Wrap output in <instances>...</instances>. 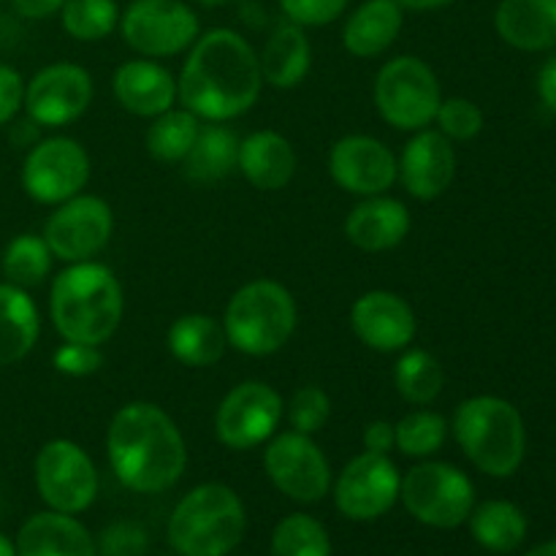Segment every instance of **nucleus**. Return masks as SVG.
I'll return each instance as SVG.
<instances>
[{
  "instance_id": "nucleus-44",
  "label": "nucleus",
  "mask_w": 556,
  "mask_h": 556,
  "mask_svg": "<svg viewBox=\"0 0 556 556\" xmlns=\"http://www.w3.org/2000/svg\"><path fill=\"white\" fill-rule=\"evenodd\" d=\"M11 5L25 20H49V16L60 14L65 0H11Z\"/></svg>"
},
{
  "instance_id": "nucleus-25",
  "label": "nucleus",
  "mask_w": 556,
  "mask_h": 556,
  "mask_svg": "<svg viewBox=\"0 0 556 556\" xmlns=\"http://www.w3.org/2000/svg\"><path fill=\"white\" fill-rule=\"evenodd\" d=\"M494 30L521 52L556 49V0H500Z\"/></svg>"
},
{
  "instance_id": "nucleus-22",
  "label": "nucleus",
  "mask_w": 556,
  "mask_h": 556,
  "mask_svg": "<svg viewBox=\"0 0 556 556\" xmlns=\"http://www.w3.org/2000/svg\"><path fill=\"white\" fill-rule=\"evenodd\" d=\"M16 556H98L96 535L76 516L41 510L20 527Z\"/></svg>"
},
{
  "instance_id": "nucleus-3",
  "label": "nucleus",
  "mask_w": 556,
  "mask_h": 556,
  "mask_svg": "<svg viewBox=\"0 0 556 556\" xmlns=\"http://www.w3.org/2000/svg\"><path fill=\"white\" fill-rule=\"evenodd\" d=\"M125 315L123 282L101 261L68 264L49 288V318L65 342L98 345L117 334Z\"/></svg>"
},
{
  "instance_id": "nucleus-9",
  "label": "nucleus",
  "mask_w": 556,
  "mask_h": 556,
  "mask_svg": "<svg viewBox=\"0 0 556 556\" xmlns=\"http://www.w3.org/2000/svg\"><path fill=\"white\" fill-rule=\"evenodd\" d=\"M117 30L139 58L163 60L188 52L201 25L185 0H130Z\"/></svg>"
},
{
  "instance_id": "nucleus-24",
  "label": "nucleus",
  "mask_w": 556,
  "mask_h": 556,
  "mask_svg": "<svg viewBox=\"0 0 556 556\" xmlns=\"http://www.w3.org/2000/svg\"><path fill=\"white\" fill-rule=\"evenodd\" d=\"M405 27V9L396 0H364L342 25V47L353 58H380Z\"/></svg>"
},
{
  "instance_id": "nucleus-29",
  "label": "nucleus",
  "mask_w": 556,
  "mask_h": 556,
  "mask_svg": "<svg viewBox=\"0 0 556 556\" xmlns=\"http://www.w3.org/2000/svg\"><path fill=\"white\" fill-rule=\"evenodd\" d=\"M237 155L239 136L223 123H206L201 125L193 147L179 166L190 182L212 185L237 172Z\"/></svg>"
},
{
  "instance_id": "nucleus-33",
  "label": "nucleus",
  "mask_w": 556,
  "mask_h": 556,
  "mask_svg": "<svg viewBox=\"0 0 556 556\" xmlns=\"http://www.w3.org/2000/svg\"><path fill=\"white\" fill-rule=\"evenodd\" d=\"M52 250L43 242L38 233H20L5 244L3 255H0V271L5 275V282L30 291L38 288L52 271Z\"/></svg>"
},
{
  "instance_id": "nucleus-36",
  "label": "nucleus",
  "mask_w": 556,
  "mask_h": 556,
  "mask_svg": "<svg viewBox=\"0 0 556 556\" xmlns=\"http://www.w3.org/2000/svg\"><path fill=\"white\" fill-rule=\"evenodd\" d=\"M119 14L117 0H65L60 22L74 41L96 43L117 30Z\"/></svg>"
},
{
  "instance_id": "nucleus-41",
  "label": "nucleus",
  "mask_w": 556,
  "mask_h": 556,
  "mask_svg": "<svg viewBox=\"0 0 556 556\" xmlns=\"http://www.w3.org/2000/svg\"><path fill=\"white\" fill-rule=\"evenodd\" d=\"M52 364L58 372L68 375V378H87V375H96L103 367V353L98 345L63 340V345L54 351Z\"/></svg>"
},
{
  "instance_id": "nucleus-48",
  "label": "nucleus",
  "mask_w": 556,
  "mask_h": 556,
  "mask_svg": "<svg viewBox=\"0 0 556 556\" xmlns=\"http://www.w3.org/2000/svg\"><path fill=\"white\" fill-rule=\"evenodd\" d=\"M0 556H16V546L0 532Z\"/></svg>"
},
{
  "instance_id": "nucleus-46",
  "label": "nucleus",
  "mask_w": 556,
  "mask_h": 556,
  "mask_svg": "<svg viewBox=\"0 0 556 556\" xmlns=\"http://www.w3.org/2000/svg\"><path fill=\"white\" fill-rule=\"evenodd\" d=\"M405 11H440L454 5L456 0H396Z\"/></svg>"
},
{
  "instance_id": "nucleus-20",
  "label": "nucleus",
  "mask_w": 556,
  "mask_h": 556,
  "mask_svg": "<svg viewBox=\"0 0 556 556\" xmlns=\"http://www.w3.org/2000/svg\"><path fill=\"white\" fill-rule=\"evenodd\" d=\"M114 101L136 117H157L177 103V76L157 60H125L112 76Z\"/></svg>"
},
{
  "instance_id": "nucleus-38",
  "label": "nucleus",
  "mask_w": 556,
  "mask_h": 556,
  "mask_svg": "<svg viewBox=\"0 0 556 556\" xmlns=\"http://www.w3.org/2000/svg\"><path fill=\"white\" fill-rule=\"evenodd\" d=\"M434 125L448 141H470L483 130V112L470 98H443L434 114Z\"/></svg>"
},
{
  "instance_id": "nucleus-15",
  "label": "nucleus",
  "mask_w": 556,
  "mask_h": 556,
  "mask_svg": "<svg viewBox=\"0 0 556 556\" xmlns=\"http://www.w3.org/2000/svg\"><path fill=\"white\" fill-rule=\"evenodd\" d=\"M114 233V212L101 195L79 193L54 206L43 223V242L63 264L92 261L106 250Z\"/></svg>"
},
{
  "instance_id": "nucleus-45",
  "label": "nucleus",
  "mask_w": 556,
  "mask_h": 556,
  "mask_svg": "<svg viewBox=\"0 0 556 556\" xmlns=\"http://www.w3.org/2000/svg\"><path fill=\"white\" fill-rule=\"evenodd\" d=\"M538 96H541L543 106L556 114V58L546 60L541 65V74H538Z\"/></svg>"
},
{
  "instance_id": "nucleus-31",
  "label": "nucleus",
  "mask_w": 556,
  "mask_h": 556,
  "mask_svg": "<svg viewBox=\"0 0 556 556\" xmlns=\"http://www.w3.org/2000/svg\"><path fill=\"white\" fill-rule=\"evenodd\" d=\"M445 369L434 353L424 348H405L394 364V389L407 405L427 407L443 394Z\"/></svg>"
},
{
  "instance_id": "nucleus-6",
  "label": "nucleus",
  "mask_w": 556,
  "mask_h": 556,
  "mask_svg": "<svg viewBox=\"0 0 556 556\" xmlns=\"http://www.w3.org/2000/svg\"><path fill=\"white\" fill-rule=\"evenodd\" d=\"M220 320L233 351L264 358L291 342L299 326V307L282 282L261 277L233 291Z\"/></svg>"
},
{
  "instance_id": "nucleus-21",
  "label": "nucleus",
  "mask_w": 556,
  "mask_h": 556,
  "mask_svg": "<svg viewBox=\"0 0 556 556\" xmlns=\"http://www.w3.org/2000/svg\"><path fill=\"white\" fill-rule=\"evenodd\" d=\"M410 212L391 195H367L345 217V237L364 253H386L400 248L410 233Z\"/></svg>"
},
{
  "instance_id": "nucleus-30",
  "label": "nucleus",
  "mask_w": 556,
  "mask_h": 556,
  "mask_svg": "<svg viewBox=\"0 0 556 556\" xmlns=\"http://www.w3.org/2000/svg\"><path fill=\"white\" fill-rule=\"evenodd\" d=\"M472 541L492 554H514L527 541V516L510 500H486L467 519Z\"/></svg>"
},
{
  "instance_id": "nucleus-4",
  "label": "nucleus",
  "mask_w": 556,
  "mask_h": 556,
  "mask_svg": "<svg viewBox=\"0 0 556 556\" xmlns=\"http://www.w3.org/2000/svg\"><path fill=\"white\" fill-rule=\"evenodd\" d=\"M451 432L462 454L489 478L516 476L527 456L525 418L503 396L478 394L459 402Z\"/></svg>"
},
{
  "instance_id": "nucleus-14",
  "label": "nucleus",
  "mask_w": 556,
  "mask_h": 556,
  "mask_svg": "<svg viewBox=\"0 0 556 556\" xmlns=\"http://www.w3.org/2000/svg\"><path fill=\"white\" fill-rule=\"evenodd\" d=\"M402 472L389 454L362 451L331 483L334 508L348 521H378L400 503Z\"/></svg>"
},
{
  "instance_id": "nucleus-5",
  "label": "nucleus",
  "mask_w": 556,
  "mask_h": 556,
  "mask_svg": "<svg viewBox=\"0 0 556 556\" xmlns=\"http://www.w3.org/2000/svg\"><path fill=\"white\" fill-rule=\"evenodd\" d=\"M248 510L242 497L220 481L190 489L168 516V546L177 556H228L242 543Z\"/></svg>"
},
{
  "instance_id": "nucleus-26",
  "label": "nucleus",
  "mask_w": 556,
  "mask_h": 556,
  "mask_svg": "<svg viewBox=\"0 0 556 556\" xmlns=\"http://www.w3.org/2000/svg\"><path fill=\"white\" fill-rule=\"evenodd\" d=\"M258 65L264 85L277 87V90H293L302 85L313 65V43L304 27L291 20L280 22L266 38Z\"/></svg>"
},
{
  "instance_id": "nucleus-50",
  "label": "nucleus",
  "mask_w": 556,
  "mask_h": 556,
  "mask_svg": "<svg viewBox=\"0 0 556 556\" xmlns=\"http://www.w3.org/2000/svg\"><path fill=\"white\" fill-rule=\"evenodd\" d=\"M228 556H233V554H228Z\"/></svg>"
},
{
  "instance_id": "nucleus-12",
  "label": "nucleus",
  "mask_w": 556,
  "mask_h": 556,
  "mask_svg": "<svg viewBox=\"0 0 556 556\" xmlns=\"http://www.w3.org/2000/svg\"><path fill=\"white\" fill-rule=\"evenodd\" d=\"M90 155L71 136L36 141L22 163V188L36 204L58 206L74 199L90 182Z\"/></svg>"
},
{
  "instance_id": "nucleus-2",
  "label": "nucleus",
  "mask_w": 556,
  "mask_h": 556,
  "mask_svg": "<svg viewBox=\"0 0 556 556\" xmlns=\"http://www.w3.org/2000/svg\"><path fill=\"white\" fill-rule=\"evenodd\" d=\"M114 478L136 494H163L188 470V445L177 421L155 402H128L106 429Z\"/></svg>"
},
{
  "instance_id": "nucleus-47",
  "label": "nucleus",
  "mask_w": 556,
  "mask_h": 556,
  "mask_svg": "<svg viewBox=\"0 0 556 556\" xmlns=\"http://www.w3.org/2000/svg\"><path fill=\"white\" fill-rule=\"evenodd\" d=\"M525 556H556V541L538 543V546H532Z\"/></svg>"
},
{
  "instance_id": "nucleus-27",
  "label": "nucleus",
  "mask_w": 556,
  "mask_h": 556,
  "mask_svg": "<svg viewBox=\"0 0 556 556\" xmlns=\"http://www.w3.org/2000/svg\"><path fill=\"white\" fill-rule=\"evenodd\" d=\"M168 353L190 369L215 367L228 351V337L223 320L206 313L179 315L166 334Z\"/></svg>"
},
{
  "instance_id": "nucleus-16",
  "label": "nucleus",
  "mask_w": 556,
  "mask_h": 556,
  "mask_svg": "<svg viewBox=\"0 0 556 556\" xmlns=\"http://www.w3.org/2000/svg\"><path fill=\"white\" fill-rule=\"evenodd\" d=\"M92 96L96 85L90 71L76 63H52L25 81L22 109L41 128H63L76 123L90 109Z\"/></svg>"
},
{
  "instance_id": "nucleus-10",
  "label": "nucleus",
  "mask_w": 556,
  "mask_h": 556,
  "mask_svg": "<svg viewBox=\"0 0 556 556\" xmlns=\"http://www.w3.org/2000/svg\"><path fill=\"white\" fill-rule=\"evenodd\" d=\"M38 497L49 510L79 516L96 503L101 478L96 462L74 440H49L33 462Z\"/></svg>"
},
{
  "instance_id": "nucleus-32",
  "label": "nucleus",
  "mask_w": 556,
  "mask_h": 556,
  "mask_svg": "<svg viewBox=\"0 0 556 556\" xmlns=\"http://www.w3.org/2000/svg\"><path fill=\"white\" fill-rule=\"evenodd\" d=\"M201 130V119L188 109H168L150 119L144 147L157 163H182Z\"/></svg>"
},
{
  "instance_id": "nucleus-43",
  "label": "nucleus",
  "mask_w": 556,
  "mask_h": 556,
  "mask_svg": "<svg viewBox=\"0 0 556 556\" xmlns=\"http://www.w3.org/2000/svg\"><path fill=\"white\" fill-rule=\"evenodd\" d=\"M364 451H372V454H391L396 448V432L394 424L378 418V421L367 424L364 429Z\"/></svg>"
},
{
  "instance_id": "nucleus-8",
  "label": "nucleus",
  "mask_w": 556,
  "mask_h": 556,
  "mask_svg": "<svg viewBox=\"0 0 556 556\" xmlns=\"http://www.w3.org/2000/svg\"><path fill=\"white\" fill-rule=\"evenodd\" d=\"M400 503L418 525L456 530L467 525L476 508V486L456 465L421 459L402 476Z\"/></svg>"
},
{
  "instance_id": "nucleus-19",
  "label": "nucleus",
  "mask_w": 556,
  "mask_h": 556,
  "mask_svg": "<svg viewBox=\"0 0 556 556\" xmlns=\"http://www.w3.org/2000/svg\"><path fill=\"white\" fill-rule=\"evenodd\" d=\"M454 141L445 139L438 128L416 130L396 157V182H402L407 195L416 201H434L454 185Z\"/></svg>"
},
{
  "instance_id": "nucleus-13",
  "label": "nucleus",
  "mask_w": 556,
  "mask_h": 556,
  "mask_svg": "<svg viewBox=\"0 0 556 556\" xmlns=\"http://www.w3.org/2000/svg\"><path fill=\"white\" fill-rule=\"evenodd\" d=\"M286 413V402L264 380L233 386L215 410V434L228 451H253L269 443Z\"/></svg>"
},
{
  "instance_id": "nucleus-17",
  "label": "nucleus",
  "mask_w": 556,
  "mask_h": 556,
  "mask_svg": "<svg viewBox=\"0 0 556 556\" xmlns=\"http://www.w3.org/2000/svg\"><path fill=\"white\" fill-rule=\"evenodd\" d=\"M329 174L345 193L380 195L396 185V155L375 136H342L329 150Z\"/></svg>"
},
{
  "instance_id": "nucleus-35",
  "label": "nucleus",
  "mask_w": 556,
  "mask_h": 556,
  "mask_svg": "<svg viewBox=\"0 0 556 556\" xmlns=\"http://www.w3.org/2000/svg\"><path fill=\"white\" fill-rule=\"evenodd\" d=\"M269 556H331L329 530L309 514H288L271 532Z\"/></svg>"
},
{
  "instance_id": "nucleus-34",
  "label": "nucleus",
  "mask_w": 556,
  "mask_h": 556,
  "mask_svg": "<svg viewBox=\"0 0 556 556\" xmlns=\"http://www.w3.org/2000/svg\"><path fill=\"white\" fill-rule=\"evenodd\" d=\"M394 432L396 451L402 456H410V459L421 462L443 448L451 427L445 421V416L429 410V407H418V410H410L394 424Z\"/></svg>"
},
{
  "instance_id": "nucleus-11",
  "label": "nucleus",
  "mask_w": 556,
  "mask_h": 556,
  "mask_svg": "<svg viewBox=\"0 0 556 556\" xmlns=\"http://www.w3.org/2000/svg\"><path fill=\"white\" fill-rule=\"evenodd\" d=\"M264 472L271 486L299 505H315L331 494L334 472L315 438L302 432H277L266 443Z\"/></svg>"
},
{
  "instance_id": "nucleus-1",
  "label": "nucleus",
  "mask_w": 556,
  "mask_h": 556,
  "mask_svg": "<svg viewBox=\"0 0 556 556\" xmlns=\"http://www.w3.org/2000/svg\"><path fill=\"white\" fill-rule=\"evenodd\" d=\"M264 90L258 54L231 27L199 33L177 76V101L206 123H231L258 103Z\"/></svg>"
},
{
  "instance_id": "nucleus-37",
  "label": "nucleus",
  "mask_w": 556,
  "mask_h": 556,
  "mask_svg": "<svg viewBox=\"0 0 556 556\" xmlns=\"http://www.w3.org/2000/svg\"><path fill=\"white\" fill-rule=\"evenodd\" d=\"M329 416L331 400L320 386H302V389L293 391L291 400L286 402V413H282L293 432L309 434V438H315L326 427Z\"/></svg>"
},
{
  "instance_id": "nucleus-28",
  "label": "nucleus",
  "mask_w": 556,
  "mask_h": 556,
  "mask_svg": "<svg viewBox=\"0 0 556 556\" xmlns=\"http://www.w3.org/2000/svg\"><path fill=\"white\" fill-rule=\"evenodd\" d=\"M41 315L30 293L0 282V367L20 364L36 348Z\"/></svg>"
},
{
  "instance_id": "nucleus-23",
  "label": "nucleus",
  "mask_w": 556,
  "mask_h": 556,
  "mask_svg": "<svg viewBox=\"0 0 556 556\" xmlns=\"http://www.w3.org/2000/svg\"><path fill=\"white\" fill-rule=\"evenodd\" d=\"M296 150L277 130H255L239 139L237 172L255 190H282L296 177Z\"/></svg>"
},
{
  "instance_id": "nucleus-42",
  "label": "nucleus",
  "mask_w": 556,
  "mask_h": 556,
  "mask_svg": "<svg viewBox=\"0 0 556 556\" xmlns=\"http://www.w3.org/2000/svg\"><path fill=\"white\" fill-rule=\"evenodd\" d=\"M25 103V79L16 68L0 63V125L11 123Z\"/></svg>"
},
{
  "instance_id": "nucleus-7",
  "label": "nucleus",
  "mask_w": 556,
  "mask_h": 556,
  "mask_svg": "<svg viewBox=\"0 0 556 556\" xmlns=\"http://www.w3.org/2000/svg\"><path fill=\"white\" fill-rule=\"evenodd\" d=\"M372 101L386 125L416 134L434 123V114L443 101V87L427 60L416 54H400L380 65Z\"/></svg>"
},
{
  "instance_id": "nucleus-18",
  "label": "nucleus",
  "mask_w": 556,
  "mask_h": 556,
  "mask_svg": "<svg viewBox=\"0 0 556 556\" xmlns=\"http://www.w3.org/2000/svg\"><path fill=\"white\" fill-rule=\"evenodd\" d=\"M351 329L364 348L375 353H402L416 340V313L394 291H367L353 302Z\"/></svg>"
},
{
  "instance_id": "nucleus-40",
  "label": "nucleus",
  "mask_w": 556,
  "mask_h": 556,
  "mask_svg": "<svg viewBox=\"0 0 556 556\" xmlns=\"http://www.w3.org/2000/svg\"><path fill=\"white\" fill-rule=\"evenodd\" d=\"M286 20L302 27H326L345 14L351 0H277Z\"/></svg>"
},
{
  "instance_id": "nucleus-49",
  "label": "nucleus",
  "mask_w": 556,
  "mask_h": 556,
  "mask_svg": "<svg viewBox=\"0 0 556 556\" xmlns=\"http://www.w3.org/2000/svg\"><path fill=\"white\" fill-rule=\"evenodd\" d=\"M195 5H201V9H223V5H228L231 0H193Z\"/></svg>"
},
{
  "instance_id": "nucleus-39",
  "label": "nucleus",
  "mask_w": 556,
  "mask_h": 556,
  "mask_svg": "<svg viewBox=\"0 0 556 556\" xmlns=\"http://www.w3.org/2000/svg\"><path fill=\"white\" fill-rule=\"evenodd\" d=\"M150 535L139 521H112L96 538L98 556H147Z\"/></svg>"
}]
</instances>
